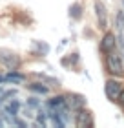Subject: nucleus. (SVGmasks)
<instances>
[{
    "label": "nucleus",
    "mask_w": 124,
    "mask_h": 128,
    "mask_svg": "<svg viewBox=\"0 0 124 128\" xmlns=\"http://www.w3.org/2000/svg\"><path fill=\"white\" fill-rule=\"evenodd\" d=\"M106 70H108V73H111L113 77H122L124 75V62H122V57L117 53V51H110V53H106Z\"/></svg>",
    "instance_id": "obj_1"
},
{
    "label": "nucleus",
    "mask_w": 124,
    "mask_h": 128,
    "mask_svg": "<svg viewBox=\"0 0 124 128\" xmlns=\"http://www.w3.org/2000/svg\"><path fill=\"white\" fill-rule=\"evenodd\" d=\"M0 64L5 66L7 70H18L20 68V57L15 53L13 50H7V48H0Z\"/></svg>",
    "instance_id": "obj_2"
},
{
    "label": "nucleus",
    "mask_w": 124,
    "mask_h": 128,
    "mask_svg": "<svg viewBox=\"0 0 124 128\" xmlns=\"http://www.w3.org/2000/svg\"><path fill=\"white\" fill-rule=\"evenodd\" d=\"M104 92H106V97L111 102H117V99H119L121 92H122V82H119L115 79H108L106 84H104Z\"/></svg>",
    "instance_id": "obj_3"
},
{
    "label": "nucleus",
    "mask_w": 124,
    "mask_h": 128,
    "mask_svg": "<svg viewBox=\"0 0 124 128\" xmlns=\"http://www.w3.org/2000/svg\"><path fill=\"white\" fill-rule=\"evenodd\" d=\"M117 37H115V33H110V31H106L104 33V37L100 38V51L106 55V53H110V51H113L117 48Z\"/></svg>",
    "instance_id": "obj_4"
},
{
    "label": "nucleus",
    "mask_w": 124,
    "mask_h": 128,
    "mask_svg": "<svg viewBox=\"0 0 124 128\" xmlns=\"http://www.w3.org/2000/svg\"><path fill=\"white\" fill-rule=\"evenodd\" d=\"M66 104L73 112H79V110H82L86 106V97L80 95V94H68L66 95Z\"/></svg>",
    "instance_id": "obj_5"
},
{
    "label": "nucleus",
    "mask_w": 124,
    "mask_h": 128,
    "mask_svg": "<svg viewBox=\"0 0 124 128\" xmlns=\"http://www.w3.org/2000/svg\"><path fill=\"white\" fill-rule=\"evenodd\" d=\"M75 124L82 128V126H93V117H91V112H88V110H79L77 112V117H75Z\"/></svg>",
    "instance_id": "obj_6"
},
{
    "label": "nucleus",
    "mask_w": 124,
    "mask_h": 128,
    "mask_svg": "<svg viewBox=\"0 0 124 128\" xmlns=\"http://www.w3.org/2000/svg\"><path fill=\"white\" fill-rule=\"evenodd\" d=\"M95 13L99 16V26L102 28V30H106L108 28V11H106V6L102 2H95Z\"/></svg>",
    "instance_id": "obj_7"
},
{
    "label": "nucleus",
    "mask_w": 124,
    "mask_h": 128,
    "mask_svg": "<svg viewBox=\"0 0 124 128\" xmlns=\"http://www.w3.org/2000/svg\"><path fill=\"white\" fill-rule=\"evenodd\" d=\"M18 110H20V101H16V99H11V101L4 106V110H2V114H5V115H18Z\"/></svg>",
    "instance_id": "obj_8"
},
{
    "label": "nucleus",
    "mask_w": 124,
    "mask_h": 128,
    "mask_svg": "<svg viewBox=\"0 0 124 128\" xmlns=\"http://www.w3.org/2000/svg\"><path fill=\"white\" fill-rule=\"evenodd\" d=\"M27 90L33 92V94H38V95H46L49 92V86L42 84V82H31V84H27Z\"/></svg>",
    "instance_id": "obj_9"
},
{
    "label": "nucleus",
    "mask_w": 124,
    "mask_h": 128,
    "mask_svg": "<svg viewBox=\"0 0 124 128\" xmlns=\"http://www.w3.org/2000/svg\"><path fill=\"white\" fill-rule=\"evenodd\" d=\"M5 82L20 84V82H24V75L18 73L16 70H9V73H5Z\"/></svg>",
    "instance_id": "obj_10"
},
{
    "label": "nucleus",
    "mask_w": 124,
    "mask_h": 128,
    "mask_svg": "<svg viewBox=\"0 0 124 128\" xmlns=\"http://www.w3.org/2000/svg\"><path fill=\"white\" fill-rule=\"evenodd\" d=\"M33 46L37 50L33 51L35 55H48L49 53V44L48 42H42V40H33Z\"/></svg>",
    "instance_id": "obj_11"
},
{
    "label": "nucleus",
    "mask_w": 124,
    "mask_h": 128,
    "mask_svg": "<svg viewBox=\"0 0 124 128\" xmlns=\"http://www.w3.org/2000/svg\"><path fill=\"white\" fill-rule=\"evenodd\" d=\"M62 104H66V95H55V97H51L49 101L46 102V106H48V110H51V108L62 106Z\"/></svg>",
    "instance_id": "obj_12"
},
{
    "label": "nucleus",
    "mask_w": 124,
    "mask_h": 128,
    "mask_svg": "<svg viewBox=\"0 0 124 128\" xmlns=\"http://www.w3.org/2000/svg\"><path fill=\"white\" fill-rule=\"evenodd\" d=\"M69 16H71L73 20H79L80 16H82V6L79 2L71 4V8H69Z\"/></svg>",
    "instance_id": "obj_13"
},
{
    "label": "nucleus",
    "mask_w": 124,
    "mask_h": 128,
    "mask_svg": "<svg viewBox=\"0 0 124 128\" xmlns=\"http://www.w3.org/2000/svg\"><path fill=\"white\" fill-rule=\"evenodd\" d=\"M48 119H49V112L48 110H38L37 112V124L38 126H46Z\"/></svg>",
    "instance_id": "obj_14"
},
{
    "label": "nucleus",
    "mask_w": 124,
    "mask_h": 128,
    "mask_svg": "<svg viewBox=\"0 0 124 128\" xmlns=\"http://www.w3.org/2000/svg\"><path fill=\"white\" fill-rule=\"evenodd\" d=\"M37 77H38V79H42L44 82L51 84V86H60V80L55 79V77H49V75H44V73H37Z\"/></svg>",
    "instance_id": "obj_15"
},
{
    "label": "nucleus",
    "mask_w": 124,
    "mask_h": 128,
    "mask_svg": "<svg viewBox=\"0 0 124 128\" xmlns=\"http://www.w3.org/2000/svg\"><path fill=\"white\" fill-rule=\"evenodd\" d=\"M115 24H117V30H119V33L124 31V11H119V13H117V16H115Z\"/></svg>",
    "instance_id": "obj_16"
},
{
    "label": "nucleus",
    "mask_w": 124,
    "mask_h": 128,
    "mask_svg": "<svg viewBox=\"0 0 124 128\" xmlns=\"http://www.w3.org/2000/svg\"><path fill=\"white\" fill-rule=\"evenodd\" d=\"M26 104H27V106H31V108H35V110L40 108V101H38L37 97H29L27 101H26Z\"/></svg>",
    "instance_id": "obj_17"
},
{
    "label": "nucleus",
    "mask_w": 124,
    "mask_h": 128,
    "mask_svg": "<svg viewBox=\"0 0 124 128\" xmlns=\"http://www.w3.org/2000/svg\"><path fill=\"white\" fill-rule=\"evenodd\" d=\"M33 110H35V108H31V106H27V104H26V110H24V114H22V115H24V117H27V119H33V117H35Z\"/></svg>",
    "instance_id": "obj_18"
},
{
    "label": "nucleus",
    "mask_w": 124,
    "mask_h": 128,
    "mask_svg": "<svg viewBox=\"0 0 124 128\" xmlns=\"http://www.w3.org/2000/svg\"><path fill=\"white\" fill-rule=\"evenodd\" d=\"M69 62H71V64H77V62H79V53H77V51L69 55Z\"/></svg>",
    "instance_id": "obj_19"
},
{
    "label": "nucleus",
    "mask_w": 124,
    "mask_h": 128,
    "mask_svg": "<svg viewBox=\"0 0 124 128\" xmlns=\"http://www.w3.org/2000/svg\"><path fill=\"white\" fill-rule=\"evenodd\" d=\"M117 102H119V106L124 110V90L121 92V95H119V99H117Z\"/></svg>",
    "instance_id": "obj_20"
},
{
    "label": "nucleus",
    "mask_w": 124,
    "mask_h": 128,
    "mask_svg": "<svg viewBox=\"0 0 124 128\" xmlns=\"http://www.w3.org/2000/svg\"><path fill=\"white\" fill-rule=\"evenodd\" d=\"M13 124H16V126H22V128H24V126H27V123H26V121H20V119H16V117H15V121H13Z\"/></svg>",
    "instance_id": "obj_21"
},
{
    "label": "nucleus",
    "mask_w": 124,
    "mask_h": 128,
    "mask_svg": "<svg viewBox=\"0 0 124 128\" xmlns=\"http://www.w3.org/2000/svg\"><path fill=\"white\" fill-rule=\"evenodd\" d=\"M2 82H5V75H0V84Z\"/></svg>",
    "instance_id": "obj_22"
},
{
    "label": "nucleus",
    "mask_w": 124,
    "mask_h": 128,
    "mask_svg": "<svg viewBox=\"0 0 124 128\" xmlns=\"http://www.w3.org/2000/svg\"><path fill=\"white\" fill-rule=\"evenodd\" d=\"M2 124H4V121H2V117H0V126H2Z\"/></svg>",
    "instance_id": "obj_23"
},
{
    "label": "nucleus",
    "mask_w": 124,
    "mask_h": 128,
    "mask_svg": "<svg viewBox=\"0 0 124 128\" xmlns=\"http://www.w3.org/2000/svg\"><path fill=\"white\" fill-rule=\"evenodd\" d=\"M2 92H4V88H2V86H0V94H2Z\"/></svg>",
    "instance_id": "obj_24"
},
{
    "label": "nucleus",
    "mask_w": 124,
    "mask_h": 128,
    "mask_svg": "<svg viewBox=\"0 0 124 128\" xmlns=\"http://www.w3.org/2000/svg\"><path fill=\"white\" fill-rule=\"evenodd\" d=\"M122 4H124V0H122Z\"/></svg>",
    "instance_id": "obj_25"
}]
</instances>
